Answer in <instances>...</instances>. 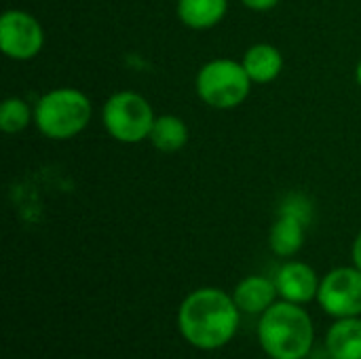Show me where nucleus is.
Here are the masks:
<instances>
[{"label": "nucleus", "instance_id": "f257e3e1", "mask_svg": "<svg viewBox=\"0 0 361 359\" xmlns=\"http://www.w3.org/2000/svg\"><path fill=\"white\" fill-rule=\"evenodd\" d=\"M239 313L233 294L218 288H199L180 303L178 330L195 349L216 351L235 339Z\"/></svg>", "mask_w": 361, "mask_h": 359}, {"label": "nucleus", "instance_id": "f03ea898", "mask_svg": "<svg viewBox=\"0 0 361 359\" xmlns=\"http://www.w3.org/2000/svg\"><path fill=\"white\" fill-rule=\"evenodd\" d=\"M258 343L271 359H305L315 343L313 320L302 305L277 300L260 315Z\"/></svg>", "mask_w": 361, "mask_h": 359}, {"label": "nucleus", "instance_id": "7ed1b4c3", "mask_svg": "<svg viewBox=\"0 0 361 359\" xmlns=\"http://www.w3.org/2000/svg\"><path fill=\"white\" fill-rule=\"evenodd\" d=\"M91 118L93 104L89 95L76 87H55L42 93L34 104V125L53 142H66L80 135Z\"/></svg>", "mask_w": 361, "mask_h": 359}, {"label": "nucleus", "instance_id": "20e7f679", "mask_svg": "<svg viewBox=\"0 0 361 359\" xmlns=\"http://www.w3.org/2000/svg\"><path fill=\"white\" fill-rule=\"evenodd\" d=\"M252 85L243 63L231 57L209 59L195 76L197 97L214 110H233L241 106L250 97Z\"/></svg>", "mask_w": 361, "mask_h": 359}, {"label": "nucleus", "instance_id": "39448f33", "mask_svg": "<svg viewBox=\"0 0 361 359\" xmlns=\"http://www.w3.org/2000/svg\"><path fill=\"white\" fill-rule=\"evenodd\" d=\"M157 114L152 104L137 91L123 89L112 93L102 108L106 133L118 144H140L148 140Z\"/></svg>", "mask_w": 361, "mask_h": 359}, {"label": "nucleus", "instance_id": "423d86ee", "mask_svg": "<svg viewBox=\"0 0 361 359\" xmlns=\"http://www.w3.org/2000/svg\"><path fill=\"white\" fill-rule=\"evenodd\" d=\"M44 47V30L36 15L6 8L0 17V49L13 61H30Z\"/></svg>", "mask_w": 361, "mask_h": 359}, {"label": "nucleus", "instance_id": "0eeeda50", "mask_svg": "<svg viewBox=\"0 0 361 359\" xmlns=\"http://www.w3.org/2000/svg\"><path fill=\"white\" fill-rule=\"evenodd\" d=\"M319 307L334 320L361 315V271L353 267L332 269L319 284Z\"/></svg>", "mask_w": 361, "mask_h": 359}, {"label": "nucleus", "instance_id": "6e6552de", "mask_svg": "<svg viewBox=\"0 0 361 359\" xmlns=\"http://www.w3.org/2000/svg\"><path fill=\"white\" fill-rule=\"evenodd\" d=\"M319 284L322 279L317 277L315 269L300 260H290L275 273L277 294L281 300L296 305H309L311 300H317Z\"/></svg>", "mask_w": 361, "mask_h": 359}, {"label": "nucleus", "instance_id": "1a4fd4ad", "mask_svg": "<svg viewBox=\"0 0 361 359\" xmlns=\"http://www.w3.org/2000/svg\"><path fill=\"white\" fill-rule=\"evenodd\" d=\"M277 296L275 279L264 275H250L241 279L233 290V298L239 311L245 315H262L273 303H277Z\"/></svg>", "mask_w": 361, "mask_h": 359}, {"label": "nucleus", "instance_id": "9d476101", "mask_svg": "<svg viewBox=\"0 0 361 359\" xmlns=\"http://www.w3.org/2000/svg\"><path fill=\"white\" fill-rule=\"evenodd\" d=\"M309 222L290 212H279L269 233V248L279 258H290L305 245V233Z\"/></svg>", "mask_w": 361, "mask_h": 359}, {"label": "nucleus", "instance_id": "9b49d317", "mask_svg": "<svg viewBox=\"0 0 361 359\" xmlns=\"http://www.w3.org/2000/svg\"><path fill=\"white\" fill-rule=\"evenodd\" d=\"M241 63L254 85H267L283 72V53L275 44L256 42L243 53Z\"/></svg>", "mask_w": 361, "mask_h": 359}, {"label": "nucleus", "instance_id": "f8f14e48", "mask_svg": "<svg viewBox=\"0 0 361 359\" xmlns=\"http://www.w3.org/2000/svg\"><path fill=\"white\" fill-rule=\"evenodd\" d=\"M326 351L332 359H361V317H341L326 334Z\"/></svg>", "mask_w": 361, "mask_h": 359}, {"label": "nucleus", "instance_id": "ddd939ff", "mask_svg": "<svg viewBox=\"0 0 361 359\" xmlns=\"http://www.w3.org/2000/svg\"><path fill=\"white\" fill-rule=\"evenodd\" d=\"M228 11V0H178L176 15L190 30L216 28Z\"/></svg>", "mask_w": 361, "mask_h": 359}, {"label": "nucleus", "instance_id": "4468645a", "mask_svg": "<svg viewBox=\"0 0 361 359\" xmlns=\"http://www.w3.org/2000/svg\"><path fill=\"white\" fill-rule=\"evenodd\" d=\"M148 142L159 152L173 154L188 144V125L178 114H161L152 125Z\"/></svg>", "mask_w": 361, "mask_h": 359}, {"label": "nucleus", "instance_id": "2eb2a0df", "mask_svg": "<svg viewBox=\"0 0 361 359\" xmlns=\"http://www.w3.org/2000/svg\"><path fill=\"white\" fill-rule=\"evenodd\" d=\"M34 121V108L23 97H6L0 104V129L6 135L21 133Z\"/></svg>", "mask_w": 361, "mask_h": 359}, {"label": "nucleus", "instance_id": "dca6fc26", "mask_svg": "<svg viewBox=\"0 0 361 359\" xmlns=\"http://www.w3.org/2000/svg\"><path fill=\"white\" fill-rule=\"evenodd\" d=\"M241 4L250 11H256V13H264V11H271L279 4V0H241Z\"/></svg>", "mask_w": 361, "mask_h": 359}, {"label": "nucleus", "instance_id": "f3484780", "mask_svg": "<svg viewBox=\"0 0 361 359\" xmlns=\"http://www.w3.org/2000/svg\"><path fill=\"white\" fill-rule=\"evenodd\" d=\"M351 260H353V264H355V267L361 271V231H360V235L355 237V241H353V248H351Z\"/></svg>", "mask_w": 361, "mask_h": 359}, {"label": "nucleus", "instance_id": "a211bd4d", "mask_svg": "<svg viewBox=\"0 0 361 359\" xmlns=\"http://www.w3.org/2000/svg\"><path fill=\"white\" fill-rule=\"evenodd\" d=\"M355 80H357V85L361 87V59L360 63H357V68H355Z\"/></svg>", "mask_w": 361, "mask_h": 359}]
</instances>
